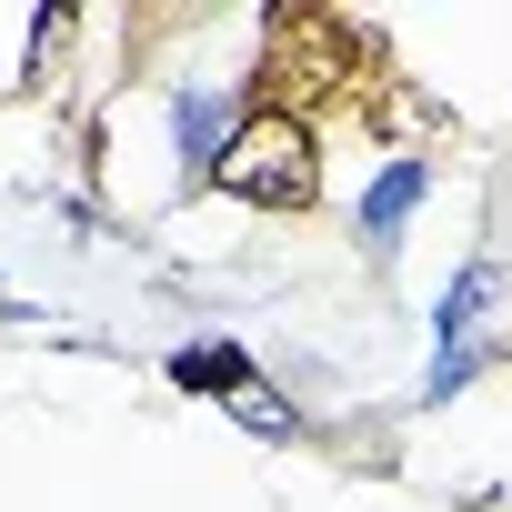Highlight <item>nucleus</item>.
<instances>
[{
	"label": "nucleus",
	"mask_w": 512,
	"mask_h": 512,
	"mask_svg": "<svg viewBox=\"0 0 512 512\" xmlns=\"http://www.w3.org/2000/svg\"><path fill=\"white\" fill-rule=\"evenodd\" d=\"M221 191L262 201V211H302V201L322 191V171H312V141H302L292 121H251V131L221 151Z\"/></svg>",
	"instance_id": "obj_1"
},
{
	"label": "nucleus",
	"mask_w": 512,
	"mask_h": 512,
	"mask_svg": "<svg viewBox=\"0 0 512 512\" xmlns=\"http://www.w3.org/2000/svg\"><path fill=\"white\" fill-rule=\"evenodd\" d=\"M492 302H502V272L492 262H462V282L442 292V342H432V402H452V382H472L482 362V332H492Z\"/></svg>",
	"instance_id": "obj_2"
},
{
	"label": "nucleus",
	"mask_w": 512,
	"mask_h": 512,
	"mask_svg": "<svg viewBox=\"0 0 512 512\" xmlns=\"http://www.w3.org/2000/svg\"><path fill=\"white\" fill-rule=\"evenodd\" d=\"M412 201H422V161H392V171L362 191V241H372V251H392V241H402V221H412Z\"/></svg>",
	"instance_id": "obj_3"
},
{
	"label": "nucleus",
	"mask_w": 512,
	"mask_h": 512,
	"mask_svg": "<svg viewBox=\"0 0 512 512\" xmlns=\"http://www.w3.org/2000/svg\"><path fill=\"white\" fill-rule=\"evenodd\" d=\"M221 131H231V101H221L211 81H191V91H181V161H191V171H221V151H231Z\"/></svg>",
	"instance_id": "obj_4"
},
{
	"label": "nucleus",
	"mask_w": 512,
	"mask_h": 512,
	"mask_svg": "<svg viewBox=\"0 0 512 512\" xmlns=\"http://www.w3.org/2000/svg\"><path fill=\"white\" fill-rule=\"evenodd\" d=\"M231 422H251V432H292V412H282L272 382H231Z\"/></svg>",
	"instance_id": "obj_5"
}]
</instances>
